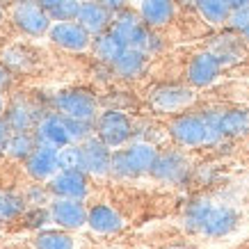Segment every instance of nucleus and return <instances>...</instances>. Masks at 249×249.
<instances>
[{
  "mask_svg": "<svg viewBox=\"0 0 249 249\" xmlns=\"http://www.w3.org/2000/svg\"><path fill=\"white\" fill-rule=\"evenodd\" d=\"M83 158H85V172L89 176H110V167H112V151L98 135H91L83 144Z\"/></svg>",
  "mask_w": 249,
  "mask_h": 249,
  "instance_id": "14",
  "label": "nucleus"
},
{
  "mask_svg": "<svg viewBox=\"0 0 249 249\" xmlns=\"http://www.w3.org/2000/svg\"><path fill=\"white\" fill-rule=\"evenodd\" d=\"M9 135H12V130H9L7 121H5V117H0V153H5V149H7Z\"/></svg>",
  "mask_w": 249,
  "mask_h": 249,
  "instance_id": "35",
  "label": "nucleus"
},
{
  "mask_svg": "<svg viewBox=\"0 0 249 249\" xmlns=\"http://www.w3.org/2000/svg\"><path fill=\"white\" fill-rule=\"evenodd\" d=\"M158 151L160 149L156 144L137 142V140L128 142L121 149H114L110 176L119 178V181H130V178H140L144 174H151Z\"/></svg>",
  "mask_w": 249,
  "mask_h": 249,
  "instance_id": "3",
  "label": "nucleus"
},
{
  "mask_svg": "<svg viewBox=\"0 0 249 249\" xmlns=\"http://www.w3.org/2000/svg\"><path fill=\"white\" fill-rule=\"evenodd\" d=\"M23 165H25V172H28L32 181L48 183L55 174L60 172V149L37 144V149L30 153V158L25 160Z\"/></svg>",
  "mask_w": 249,
  "mask_h": 249,
  "instance_id": "12",
  "label": "nucleus"
},
{
  "mask_svg": "<svg viewBox=\"0 0 249 249\" xmlns=\"http://www.w3.org/2000/svg\"><path fill=\"white\" fill-rule=\"evenodd\" d=\"M185 229L206 238H224L240 224V213L229 204H215L211 199L190 201L183 215Z\"/></svg>",
  "mask_w": 249,
  "mask_h": 249,
  "instance_id": "2",
  "label": "nucleus"
},
{
  "mask_svg": "<svg viewBox=\"0 0 249 249\" xmlns=\"http://www.w3.org/2000/svg\"><path fill=\"white\" fill-rule=\"evenodd\" d=\"M0 57L5 62V67L14 69V71H28V69H32V64H35L32 53L25 51L23 46H9V48H5V51L0 53Z\"/></svg>",
  "mask_w": 249,
  "mask_h": 249,
  "instance_id": "29",
  "label": "nucleus"
},
{
  "mask_svg": "<svg viewBox=\"0 0 249 249\" xmlns=\"http://www.w3.org/2000/svg\"><path fill=\"white\" fill-rule=\"evenodd\" d=\"M101 5H106L107 9H112V12H119V9L126 7V0H96Z\"/></svg>",
  "mask_w": 249,
  "mask_h": 249,
  "instance_id": "37",
  "label": "nucleus"
},
{
  "mask_svg": "<svg viewBox=\"0 0 249 249\" xmlns=\"http://www.w3.org/2000/svg\"><path fill=\"white\" fill-rule=\"evenodd\" d=\"M48 208H51L53 224L64 229V231H78V229H83L87 224L89 208H85V204L78 201V199H57V196H53Z\"/></svg>",
  "mask_w": 249,
  "mask_h": 249,
  "instance_id": "13",
  "label": "nucleus"
},
{
  "mask_svg": "<svg viewBox=\"0 0 249 249\" xmlns=\"http://www.w3.org/2000/svg\"><path fill=\"white\" fill-rule=\"evenodd\" d=\"M192 174V162L181 149H165L158 151V158L153 162L151 176L165 185H183Z\"/></svg>",
  "mask_w": 249,
  "mask_h": 249,
  "instance_id": "8",
  "label": "nucleus"
},
{
  "mask_svg": "<svg viewBox=\"0 0 249 249\" xmlns=\"http://www.w3.org/2000/svg\"><path fill=\"white\" fill-rule=\"evenodd\" d=\"M176 249H181V247H176Z\"/></svg>",
  "mask_w": 249,
  "mask_h": 249,
  "instance_id": "45",
  "label": "nucleus"
},
{
  "mask_svg": "<svg viewBox=\"0 0 249 249\" xmlns=\"http://www.w3.org/2000/svg\"><path fill=\"white\" fill-rule=\"evenodd\" d=\"M245 44L247 41L238 32L231 30L215 37V41L208 46V51L222 62V67H233V64L242 62V57H245Z\"/></svg>",
  "mask_w": 249,
  "mask_h": 249,
  "instance_id": "18",
  "label": "nucleus"
},
{
  "mask_svg": "<svg viewBox=\"0 0 249 249\" xmlns=\"http://www.w3.org/2000/svg\"><path fill=\"white\" fill-rule=\"evenodd\" d=\"M196 101L195 87L190 85H158L149 94V106L158 114H181Z\"/></svg>",
  "mask_w": 249,
  "mask_h": 249,
  "instance_id": "6",
  "label": "nucleus"
},
{
  "mask_svg": "<svg viewBox=\"0 0 249 249\" xmlns=\"http://www.w3.org/2000/svg\"><path fill=\"white\" fill-rule=\"evenodd\" d=\"M78 2H83V0H78Z\"/></svg>",
  "mask_w": 249,
  "mask_h": 249,
  "instance_id": "43",
  "label": "nucleus"
},
{
  "mask_svg": "<svg viewBox=\"0 0 249 249\" xmlns=\"http://www.w3.org/2000/svg\"><path fill=\"white\" fill-rule=\"evenodd\" d=\"M137 14L149 28H165L176 14V0H140Z\"/></svg>",
  "mask_w": 249,
  "mask_h": 249,
  "instance_id": "21",
  "label": "nucleus"
},
{
  "mask_svg": "<svg viewBox=\"0 0 249 249\" xmlns=\"http://www.w3.org/2000/svg\"><path fill=\"white\" fill-rule=\"evenodd\" d=\"M2 21H5V7H2V2H0V25H2Z\"/></svg>",
  "mask_w": 249,
  "mask_h": 249,
  "instance_id": "41",
  "label": "nucleus"
},
{
  "mask_svg": "<svg viewBox=\"0 0 249 249\" xmlns=\"http://www.w3.org/2000/svg\"><path fill=\"white\" fill-rule=\"evenodd\" d=\"M55 112L64 114V117H73V119L85 121H96L98 117V98L87 89L73 87V89L57 91L53 96Z\"/></svg>",
  "mask_w": 249,
  "mask_h": 249,
  "instance_id": "7",
  "label": "nucleus"
},
{
  "mask_svg": "<svg viewBox=\"0 0 249 249\" xmlns=\"http://www.w3.org/2000/svg\"><path fill=\"white\" fill-rule=\"evenodd\" d=\"M60 169H80L85 172V158L80 144H67L60 149Z\"/></svg>",
  "mask_w": 249,
  "mask_h": 249,
  "instance_id": "31",
  "label": "nucleus"
},
{
  "mask_svg": "<svg viewBox=\"0 0 249 249\" xmlns=\"http://www.w3.org/2000/svg\"><path fill=\"white\" fill-rule=\"evenodd\" d=\"M48 39L69 53H85L94 41V37L78 21H55L48 30Z\"/></svg>",
  "mask_w": 249,
  "mask_h": 249,
  "instance_id": "9",
  "label": "nucleus"
},
{
  "mask_svg": "<svg viewBox=\"0 0 249 249\" xmlns=\"http://www.w3.org/2000/svg\"><path fill=\"white\" fill-rule=\"evenodd\" d=\"M44 114L46 112H41V110L37 112V106L30 103V101L14 98L7 106V110H5L2 117H5V121H7V126L12 133H32Z\"/></svg>",
  "mask_w": 249,
  "mask_h": 249,
  "instance_id": "15",
  "label": "nucleus"
},
{
  "mask_svg": "<svg viewBox=\"0 0 249 249\" xmlns=\"http://www.w3.org/2000/svg\"><path fill=\"white\" fill-rule=\"evenodd\" d=\"M0 2H14V0H0Z\"/></svg>",
  "mask_w": 249,
  "mask_h": 249,
  "instance_id": "42",
  "label": "nucleus"
},
{
  "mask_svg": "<svg viewBox=\"0 0 249 249\" xmlns=\"http://www.w3.org/2000/svg\"><path fill=\"white\" fill-rule=\"evenodd\" d=\"M37 137H35V133H12L9 135V142H7V149H5V153H7L12 160H25L30 158V153L37 149Z\"/></svg>",
  "mask_w": 249,
  "mask_h": 249,
  "instance_id": "26",
  "label": "nucleus"
},
{
  "mask_svg": "<svg viewBox=\"0 0 249 249\" xmlns=\"http://www.w3.org/2000/svg\"><path fill=\"white\" fill-rule=\"evenodd\" d=\"M240 37H242V39H245V41H247V44H249V28H247V30H242V32H240Z\"/></svg>",
  "mask_w": 249,
  "mask_h": 249,
  "instance_id": "40",
  "label": "nucleus"
},
{
  "mask_svg": "<svg viewBox=\"0 0 249 249\" xmlns=\"http://www.w3.org/2000/svg\"><path fill=\"white\" fill-rule=\"evenodd\" d=\"M146 62H149V55L140 51V48H126L121 57L112 64V71L117 73L119 78H140L146 69Z\"/></svg>",
  "mask_w": 249,
  "mask_h": 249,
  "instance_id": "23",
  "label": "nucleus"
},
{
  "mask_svg": "<svg viewBox=\"0 0 249 249\" xmlns=\"http://www.w3.org/2000/svg\"><path fill=\"white\" fill-rule=\"evenodd\" d=\"M35 137H37L39 144H46V146H55V149H62L71 144V137H69L67 130V121L60 112H46L39 124L35 126Z\"/></svg>",
  "mask_w": 249,
  "mask_h": 249,
  "instance_id": "16",
  "label": "nucleus"
},
{
  "mask_svg": "<svg viewBox=\"0 0 249 249\" xmlns=\"http://www.w3.org/2000/svg\"><path fill=\"white\" fill-rule=\"evenodd\" d=\"M126 48H128V44H126L124 37L117 35L112 28L106 32H101V35H96L94 41H91V51L96 55V60L101 62V64H107V67H112Z\"/></svg>",
  "mask_w": 249,
  "mask_h": 249,
  "instance_id": "19",
  "label": "nucleus"
},
{
  "mask_svg": "<svg viewBox=\"0 0 249 249\" xmlns=\"http://www.w3.org/2000/svg\"><path fill=\"white\" fill-rule=\"evenodd\" d=\"M28 211L25 196L16 195V192H2L0 196V222H14V219L23 217Z\"/></svg>",
  "mask_w": 249,
  "mask_h": 249,
  "instance_id": "28",
  "label": "nucleus"
},
{
  "mask_svg": "<svg viewBox=\"0 0 249 249\" xmlns=\"http://www.w3.org/2000/svg\"><path fill=\"white\" fill-rule=\"evenodd\" d=\"M222 69H224L222 67V62L206 48V51H201V53L192 55V60L188 62L185 80H188L190 87L204 89V87H211V85L222 76Z\"/></svg>",
  "mask_w": 249,
  "mask_h": 249,
  "instance_id": "10",
  "label": "nucleus"
},
{
  "mask_svg": "<svg viewBox=\"0 0 249 249\" xmlns=\"http://www.w3.org/2000/svg\"><path fill=\"white\" fill-rule=\"evenodd\" d=\"M39 5L48 12V16L55 21H76L80 2L78 0H39Z\"/></svg>",
  "mask_w": 249,
  "mask_h": 249,
  "instance_id": "27",
  "label": "nucleus"
},
{
  "mask_svg": "<svg viewBox=\"0 0 249 249\" xmlns=\"http://www.w3.org/2000/svg\"><path fill=\"white\" fill-rule=\"evenodd\" d=\"M35 249H76V240L71 238L69 231L64 229H41L35 240H32Z\"/></svg>",
  "mask_w": 249,
  "mask_h": 249,
  "instance_id": "25",
  "label": "nucleus"
},
{
  "mask_svg": "<svg viewBox=\"0 0 249 249\" xmlns=\"http://www.w3.org/2000/svg\"><path fill=\"white\" fill-rule=\"evenodd\" d=\"M89 174L80 169H60L53 178L48 181L51 195L57 199H78L85 201V196L89 195Z\"/></svg>",
  "mask_w": 249,
  "mask_h": 249,
  "instance_id": "11",
  "label": "nucleus"
},
{
  "mask_svg": "<svg viewBox=\"0 0 249 249\" xmlns=\"http://www.w3.org/2000/svg\"><path fill=\"white\" fill-rule=\"evenodd\" d=\"M87 227H89L94 233L110 235V233L121 231V227H124V217H121L119 211L112 208V206L96 204V206H91L89 213H87Z\"/></svg>",
  "mask_w": 249,
  "mask_h": 249,
  "instance_id": "20",
  "label": "nucleus"
},
{
  "mask_svg": "<svg viewBox=\"0 0 249 249\" xmlns=\"http://www.w3.org/2000/svg\"><path fill=\"white\" fill-rule=\"evenodd\" d=\"M64 117V114H62ZM67 121L69 137L73 144H83L85 140H89L91 135H96V121H85V119H73V117H64Z\"/></svg>",
  "mask_w": 249,
  "mask_h": 249,
  "instance_id": "30",
  "label": "nucleus"
},
{
  "mask_svg": "<svg viewBox=\"0 0 249 249\" xmlns=\"http://www.w3.org/2000/svg\"><path fill=\"white\" fill-rule=\"evenodd\" d=\"M167 135L181 149L215 146L224 140L222 128H219V110L174 114L167 126Z\"/></svg>",
  "mask_w": 249,
  "mask_h": 249,
  "instance_id": "1",
  "label": "nucleus"
},
{
  "mask_svg": "<svg viewBox=\"0 0 249 249\" xmlns=\"http://www.w3.org/2000/svg\"><path fill=\"white\" fill-rule=\"evenodd\" d=\"M9 83H12V73H9L7 67H2V64H0V91L7 89Z\"/></svg>",
  "mask_w": 249,
  "mask_h": 249,
  "instance_id": "36",
  "label": "nucleus"
},
{
  "mask_svg": "<svg viewBox=\"0 0 249 249\" xmlns=\"http://www.w3.org/2000/svg\"><path fill=\"white\" fill-rule=\"evenodd\" d=\"M192 5L196 7L199 16H201L208 25L222 28V25L229 23L231 7L227 5V0H192Z\"/></svg>",
  "mask_w": 249,
  "mask_h": 249,
  "instance_id": "24",
  "label": "nucleus"
},
{
  "mask_svg": "<svg viewBox=\"0 0 249 249\" xmlns=\"http://www.w3.org/2000/svg\"><path fill=\"white\" fill-rule=\"evenodd\" d=\"M229 28L233 32H238L240 35L242 30H247L249 28V7H242V9H233L231 12V16H229Z\"/></svg>",
  "mask_w": 249,
  "mask_h": 249,
  "instance_id": "34",
  "label": "nucleus"
},
{
  "mask_svg": "<svg viewBox=\"0 0 249 249\" xmlns=\"http://www.w3.org/2000/svg\"><path fill=\"white\" fill-rule=\"evenodd\" d=\"M25 224L30 229H41L46 224H53V217H51V208L48 206H41V208H30V211H25Z\"/></svg>",
  "mask_w": 249,
  "mask_h": 249,
  "instance_id": "33",
  "label": "nucleus"
},
{
  "mask_svg": "<svg viewBox=\"0 0 249 249\" xmlns=\"http://www.w3.org/2000/svg\"><path fill=\"white\" fill-rule=\"evenodd\" d=\"M23 196H25L28 208H41V206H48L53 201V195H51L48 185H41L37 181H35V185H30V188L23 192Z\"/></svg>",
  "mask_w": 249,
  "mask_h": 249,
  "instance_id": "32",
  "label": "nucleus"
},
{
  "mask_svg": "<svg viewBox=\"0 0 249 249\" xmlns=\"http://www.w3.org/2000/svg\"><path fill=\"white\" fill-rule=\"evenodd\" d=\"M219 128L224 140H235L249 133V110L245 107H227L219 110Z\"/></svg>",
  "mask_w": 249,
  "mask_h": 249,
  "instance_id": "22",
  "label": "nucleus"
},
{
  "mask_svg": "<svg viewBox=\"0 0 249 249\" xmlns=\"http://www.w3.org/2000/svg\"><path fill=\"white\" fill-rule=\"evenodd\" d=\"M96 135L110 146L121 149L135 137V121L130 119L124 110L107 107L96 117Z\"/></svg>",
  "mask_w": 249,
  "mask_h": 249,
  "instance_id": "5",
  "label": "nucleus"
},
{
  "mask_svg": "<svg viewBox=\"0 0 249 249\" xmlns=\"http://www.w3.org/2000/svg\"><path fill=\"white\" fill-rule=\"evenodd\" d=\"M9 21L25 37H44L53 25V18L37 0H14L9 7Z\"/></svg>",
  "mask_w": 249,
  "mask_h": 249,
  "instance_id": "4",
  "label": "nucleus"
},
{
  "mask_svg": "<svg viewBox=\"0 0 249 249\" xmlns=\"http://www.w3.org/2000/svg\"><path fill=\"white\" fill-rule=\"evenodd\" d=\"M227 5H229V7H231V12H233V9L249 7V0H227Z\"/></svg>",
  "mask_w": 249,
  "mask_h": 249,
  "instance_id": "38",
  "label": "nucleus"
},
{
  "mask_svg": "<svg viewBox=\"0 0 249 249\" xmlns=\"http://www.w3.org/2000/svg\"><path fill=\"white\" fill-rule=\"evenodd\" d=\"M5 110H7V103H5V96H2V91H0V117L5 114Z\"/></svg>",
  "mask_w": 249,
  "mask_h": 249,
  "instance_id": "39",
  "label": "nucleus"
},
{
  "mask_svg": "<svg viewBox=\"0 0 249 249\" xmlns=\"http://www.w3.org/2000/svg\"><path fill=\"white\" fill-rule=\"evenodd\" d=\"M0 196H2V192H0Z\"/></svg>",
  "mask_w": 249,
  "mask_h": 249,
  "instance_id": "44",
  "label": "nucleus"
},
{
  "mask_svg": "<svg viewBox=\"0 0 249 249\" xmlns=\"http://www.w3.org/2000/svg\"><path fill=\"white\" fill-rule=\"evenodd\" d=\"M112 18H114L112 9H107L106 5H101L96 0H83L80 9H78V16H76V21L89 32L91 37L110 30L112 28Z\"/></svg>",
  "mask_w": 249,
  "mask_h": 249,
  "instance_id": "17",
  "label": "nucleus"
}]
</instances>
